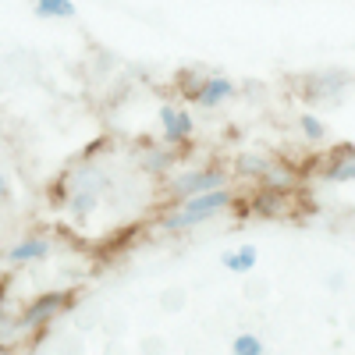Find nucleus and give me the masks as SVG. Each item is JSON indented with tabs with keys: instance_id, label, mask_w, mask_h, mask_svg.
Segmentation results:
<instances>
[{
	"instance_id": "obj_1",
	"label": "nucleus",
	"mask_w": 355,
	"mask_h": 355,
	"mask_svg": "<svg viewBox=\"0 0 355 355\" xmlns=\"http://www.w3.org/2000/svg\"><path fill=\"white\" fill-rule=\"evenodd\" d=\"M239 202H242V192L234 189V182L224 185V189H214V192H202V196L174 199L167 206V214L160 217V227L167 234H185V231H196L202 224H210V220L231 214Z\"/></svg>"
},
{
	"instance_id": "obj_2",
	"label": "nucleus",
	"mask_w": 355,
	"mask_h": 355,
	"mask_svg": "<svg viewBox=\"0 0 355 355\" xmlns=\"http://www.w3.org/2000/svg\"><path fill=\"white\" fill-rule=\"evenodd\" d=\"M110 192H114V171L107 164H82L68 174L64 210L71 220H89L93 214H100Z\"/></svg>"
},
{
	"instance_id": "obj_3",
	"label": "nucleus",
	"mask_w": 355,
	"mask_h": 355,
	"mask_svg": "<svg viewBox=\"0 0 355 355\" xmlns=\"http://www.w3.org/2000/svg\"><path fill=\"white\" fill-rule=\"evenodd\" d=\"M178 93L182 100L192 107V110H202V114H217L224 107H231L234 100L242 96V85L234 82L231 75L224 71H182L178 75Z\"/></svg>"
},
{
	"instance_id": "obj_4",
	"label": "nucleus",
	"mask_w": 355,
	"mask_h": 355,
	"mask_svg": "<svg viewBox=\"0 0 355 355\" xmlns=\"http://www.w3.org/2000/svg\"><path fill=\"white\" fill-rule=\"evenodd\" d=\"M234 182L231 167L217 164V160H202V164H178L167 178H164V192L167 199H189V196H202V192H214Z\"/></svg>"
},
{
	"instance_id": "obj_5",
	"label": "nucleus",
	"mask_w": 355,
	"mask_h": 355,
	"mask_svg": "<svg viewBox=\"0 0 355 355\" xmlns=\"http://www.w3.org/2000/svg\"><path fill=\"white\" fill-rule=\"evenodd\" d=\"M231 174L234 178H242V182H256L263 189H288L295 182V174L291 167H284L270 150H242L239 157H234L231 164Z\"/></svg>"
},
{
	"instance_id": "obj_6",
	"label": "nucleus",
	"mask_w": 355,
	"mask_h": 355,
	"mask_svg": "<svg viewBox=\"0 0 355 355\" xmlns=\"http://www.w3.org/2000/svg\"><path fill=\"white\" fill-rule=\"evenodd\" d=\"M196 110L185 100H164L157 103V135L160 142L174 146V150L185 153V146L196 139Z\"/></svg>"
},
{
	"instance_id": "obj_7",
	"label": "nucleus",
	"mask_w": 355,
	"mask_h": 355,
	"mask_svg": "<svg viewBox=\"0 0 355 355\" xmlns=\"http://www.w3.org/2000/svg\"><path fill=\"white\" fill-rule=\"evenodd\" d=\"M348 93H352V75L338 68H323L302 78V96L316 107H338L348 100Z\"/></svg>"
},
{
	"instance_id": "obj_8",
	"label": "nucleus",
	"mask_w": 355,
	"mask_h": 355,
	"mask_svg": "<svg viewBox=\"0 0 355 355\" xmlns=\"http://www.w3.org/2000/svg\"><path fill=\"white\" fill-rule=\"evenodd\" d=\"M68 302H71V295H68V291H43L40 299H33V302H28V306L18 313V327H21V334L28 338V334H40L43 327H50V323L68 309Z\"/></svg>"
},
{
	"instance_id": "obj_9",
	"label": "nucleus",
	"mask_w": 355,
	"mask_h": 355,
	"mask_svg": "<svg viewBox=\"0 0 355 355\" xmlns=\"http://www.w3.org/2000/svg\"><path fill=\"white\" fill-rule=\"evenodd\" d=\"M320 185H331V189H345L355 185V146H338L334 153H327L316 167Z\"/></svg>"
},
{
	"instance_id": "obj_10",
	"label": "nucleus",
	"mask_w": 355,
	"mask_h": 355,
	"mask_svg": "<svg viewBox=\"0 0 355 355\" xmlns=\"http://www.w3.org/2000/svg\"><path fill=\"white\" fill-rule=\"evenodd\" d=\"M178 164H182V150H174V146H167V142H142L139 146V171L146 178L164 182Z\"/></svg>"
},
{
	"instance_id": "obj_11",
	"label": "nucleus",
	"mask_w": 355,
	"mask_h": 355,
	"mask_svg": "<svg viewBox=\"0 0 355 355\" xmlns=\"http://www.w3.org/2000/svg\"><path fill=\"white\" fill-rule=\"evenodd\" d=\"M50 252H53V242L46 239V234H25V239H18V242L4 252V263H8V266H28V263L50 259Z\"/></svg>"
},
{
	"instance_id": "obj_12",
	"label": "nucleus",
	"mask_w": 355,
	"mask_h": 355,
	"mask_svg": "<svg viewBox=\"0 0 355 355\" xmlns=\"http://www.w3.org/2000/svg\"><path fill=\"white\" fill-rule=\"evenodd\" d=\"M220 266L227 274H234V277H245V274H252L256 266H259V249L252 245V242H242V245H234V249H224L220 252Z\"/></svg>"
},
{
	"instance_id": "obj_13",
	"label": "nucleus",
	"mask_w": 355,
	"mask_h": 355,
	"mask_svg": "<svg viewBox=\"0 0 355 355\" xmlns=\"http://www.w3.org/2000/svg\"><path fill=\"white\" fill-rule=\"evenodd\" d=\"M295 132H299V139H302L306 146H327V142H331V125L323 121L316 110L295 114Z\"/></svg>"
},
{
	"instance_id": "obj_14",
	"label": "nucleus",
	"mask_w": 355,
	"mask_h": 355,
	"mask_svg": "<svg viewBox=\"0 0 355 355\" xmlns=\"http://www.w3.org/2000/svg\"><path fill=\"white\" fill-rule=\"evenodd\" d=\"M33 15L43 21H71L78 8L75 0H33Z\"/></svg>"
},
{
	"instance_id": "obj_15",
	"label": "nucleus",
	"mask_w": 355,
	"mask_h": 355,
	"mask_svg": "<svg viewBox=\"0 0 355 355\" xmlns=\"http://www.w3.org/2000/svg\"><path fill=\"white\" fill-rule=\"evenodd\" d=\"M231 355H266V341L252 331H239L231 338Z\"/></svg>"
},
{
	"instance_id": "obj_16",
	"label": "nucleus",
	"mask_w": 355,
	"mask_h": 355,
	"mask_svg": "<svg viewBox=\"0 0 355 355\" xmlns=\"http://www.w3.org/2000/svg\"><path fill=\"white\" fill-rule=\"evenodd\" d=\"M327 288H331V291H341V288H345V274H341V270L327 274Z\"/></svg>"
},
{
	"instance_id": "obj_17",
	"label": "nucleus",
	"mask_w": 355,
	"mask_h": 355,
	"mask_svg": "<svg viewBox=\"0 0 355 355\" xmlns=\"http://www.w3.org/2000/svg\"><path fill=\"white\" fill-rule=\"evenodd\" d=\"M8 196H11V182H8V174L0 171V202H8Z\"/></svg>"
},
{
	"instance_id": "obj_18",
	"label": "nucleus",
	"mask_w": 355,
	"mask_h": 355,
	"mask_svg": "<svg viewBox=\"0 0 355 355\" xmlns=\"http://www.w3.org/2000/svg\"><path fill=\"white\" fill-rule=\"evenodd\" d=\"M4 274H8V263H4V259H0V281H4Z\"/></svg>"
},
{
	"instance_id": "obj_19",
	"label": "nucleus",
	"mask_w": 355,
	"mask_h": 355,
	"mask_svg": "<svg viewBox=\"0 0 355 355\" xmlns=\"http://www.w3.org/2000/svg\"><path fill=\"white\" fill-rule=\"evenodd\" d=\"M36 355H40V352H36Z\"/></svg>"
}]
</instances>
